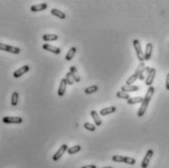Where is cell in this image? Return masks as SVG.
<instances>
[{
  "instance_id": "obj_5",
  "label": "cell",
  "mask_w": 169,
  "mask_h": 168,
  "mask_svg": "<svg viewBox=\"0 0 169 168\" xmlns=\"http://www.w3.org/2000/svg\"><path fill=\"white\" fill-rule=\"evenodd\" d=\"M2 121L6 124H21L23 123V118L20 116H5L2 118Z\"/></svg>"
},
{
  "instance_id": "obj_30",
  "label": "cell",
  "mask_w": 169,
  "mask_h": 168,
  "mask_svg": "<svg viewBox=\"0 0 169 168\" xmlns=\"http://www.w3.org/2000/svg\"><path fill=\"white\" fill-rule=\"evenodd\" d=\"M81 168H97V166H96V165H92V164H91V165H85V166H82Z\"/></svg>"
},
{
  "instance_id": "obj_29",
  "label": "cell",
  "mask_w": 169,
  "mask_h": 168,
  "mask_svg": "<svg viewBox=\"0 0 169 168\" xmlns=\"http://www.w3.org/2000/svg\"><path fill=\"white\" fill-rule=\"evenodd\" d=\"M165 87H166V89L169 91V73H167V75H166V82H165Z\"/></svg>"
},
{
  "instance_id": "obj_31",
  "label": "cell",
  "mask_w": 169,
  "mask_h": 168,
  "mask_svg": "<svg viewBox=\"0 0 169 168\" xmlns=\"http://www.w3.org/2000/svg\"><path fill=\"white\" fill-rule=\"evenodd\" d=\"M102 168H112L111 166H105V167H102Z\"/></svg>"
},
{
  "instance_id": "obj_27",
  "label": "cell",
  "mask_w": 169,
  "mask_h": 168,
  "mask_svg": "<svg viewBox=\"0 0 169 168\" xmlns=\"http://www.w3.org/2000/svg\"><path fill=\"white\" fill-rule=\"evenodd\" d=\"M84 128H85L86 130L91 131V132H94L96 130V126L93 125L92 123H90V122H85V123H84Z\"/></svg>"
},
{
  "instance_id": "obj_26",
  "label": "cell",
  "mask_w": 169,
  "mask_h": 168,
  "mask_svg": "<svg viewBox=\"0 0 169 168\" xmlns=\"http://www.w3.org/2000/svg\"><path fill=\"white\" fill-rule=\"evenodd\" d=\"M97 90H98V86L92 85V86H89V87H87V88H85L84 92H85V94H92L94 92H96Z\"/></svg>"
},
{
  "instance_id": "obj_23",
  "label": "cell",
  "mask_w": 169,
  "mask_h": 168,
  "mask_svg": "<svg viewBox=\"0 0 169 168\" xmlns=\"http://www.w3.org/2000/svg\"><path fill=\"white\" fill-rule=\"evenodd\" d=\"M18 102H19V93L14 92L11 97V105L13 107H16L18 105Z\"/></svg>"
},
{
  "instance_id": "obj_24",
  "label": "cell",
  "mask_w": 169,
  "mask_h": 168,
  "mask_svg": "<svg viewBox=\"0 0 169 168\" xmlns=\"http://www.w3.org/2000/svg\"><path fill=\"white\" fill-rule=\"evenodd\" d=\"M138 78H139L138 73H134V74L131 75L127 80H126V85H132V84L134 83Z\"/></svg>"
},
{
  "instance_id": "obj_3",
  "label": "cell",
  "mask_w": 169,
  "mask_h": 168,
  "mask_svg": "<svg viewBox=\"0 0 169 168\" xmlns=\"http://www.w3.org/2000/svg\"><path fill=\"white\" fill-rule=\"evenodd\" d=\"M133 46H134V49H135L136 54H137V57H138L140 63H142V62L145 61V58H144V53H143L142 47H141L140 41H139L138 39H134V40H133Z\"/></svg>"
},
{
  "instance_id": "obj_22",
  "label": "cell",
  "mask_w": 169,
  "mask_h": 168,
  "mask_svg": "<svg viewBox=\"0 0 169 168\" xmlns=\"http://www.w3.org/2000/svg\"><path fill=\"white\" fill-rule=\"evenodd\" d=\"M81 150V147L79 145H76V146H73L72 148H69L68 149V153L69 155H75V153H77L78 152H80Z\"/></svg>"
},
{
  "instance_id": "obj_25",
  "label": "cell",
  "mask_w": 169,
  "mask_h": 168,
  "mask_svg": "<svg viewBox=\"0 0 169 168\" xmlns=\"http://www.w3.org/2000/svg\"><path fill=\"white\" fill-rule=\"evenodd\" d=\"M117 97L120 98V99H124V100H126V101H128V100L130 99L129 94L123 92V91H119V92H117Z\"/></svg>"
},
{
  "instance_id": "obj_10",
  "label": "cell",
  "mask_w": 169,
  "mask_h": 168,
  "mask_svg": "<svg viewBox=\"0 0 169 168\" xmlns=\"http://www.w3.org/2000/svg\"><path fill=\"white\" fill-rule=\"evenodd\" d=\"M42 48H43L44 50L49 51V52H51V53H54V54H56V55L61 54V49L58 48V47L53 46V45H50V44H47V43H46V44H43Z\"/></svg>"
},
{
  "instance_id": "obj_8",
  "label": "cell",
  "mask_w": 169,
  "mask_h": 168,
  "mask_svg": "<svg viewBox=\"0 0 169 168\" xmlns=\"http://www.w3.org/2000/svg\"><path fill=\"white\" fill-rule=\"evenodd\" d=\"M29 71H30V66L24 65V66H21L19 69H17V71H14L13 76H14L15 78H19V77H21V76H22L23 74H24V73H27Z\"/></svg>"
},
{
  "instance_id": "obj_1",
  "label": "cell",
  "mask_w": 169,
  "mask_h": 168,
  "mask_svg": "<svg viewBox=\"0 0 169 168\" xmlns=\"http://www.w3.org/2000/svg\"><path fill=\"white\" fill-rule=\"evenodd\" d=\"M154 88L153 86H150L149 89H148V91H147V93H146V96L144 97V100H143L142 105H141V107L138 111V113H137L139 117H142L143 115L145 114L147 108H148V106H149L151 100H152V97L154 95Z\"/></svg>"
},
{
  "instance_id": "obj_11",
  "label": "cell",
  "mask_w": 169,
  "mask_h": 168,
  "mask_svg": "<svg viewBox=\"0 0 169 168\" xmlns=\"http://www.w3.org/2000/svg\"><path fill=\"white\" fill-rule=\"evenodd\" d=\"M153 49L154 46L152 43H148L146 46V51L144 53V58H145V61H149L151 58H152V54H153Z\"/></svg>"
},
{
  "instance_id": "obj_14",
  "label": "cell",
  "mask_w": 169,
  "mask_h": 168,
  "mask_svg": "<svg viewBox=\"0 0 169 168\" xmlns=\"http://www.w3.org/2000/svg\"><path fill=\"white\" fill-rule=\"evenodd\" d=\"M139 90V86H135V85H123L121 87V91L125 93H128V92H136V91Z\"/></svg>"
},
{
  "instance_id": "obj_7",
  "label": "cell",
  "mask_w": 169,
  "mask_h": 168,
  "mask_svg": "<svg viewBox=\"0 0 169 168\" xmlns=\"http://www.w3.org/2000/svg\"><path fill=\"white\" fill-rule=\"evenodd\" d=\"M153 155H154V150H148L145 157H144L142 163H141V167H142V168H147L148 166H149V163L151 161V159H152Z\"/></svg>"
},
{
  "instance_id": "obj_18",
  "label": "cell",
  "mask_w": 169,
  "mask_h": 168,
  "mask_svg": "<svg viewBox=\"0 0 169 168\" xmlns=\"http://www.w3.org/2000/svg\"><path fill=\"white\" fill-rule=\"evenodd\" d=\"M51 14L53 16H55V17H57V18H59V19H62V20H65L66 19V14L64 13V12H62V11H60V10H58V9H54L53 8L52 10H51Z\"/></svg>"
},
{
  "instance_id": "obj_16",
  "label": "cell",
  "mask_w": 169,
  "mask_h": 168,
  "mask_svg": "<svg viewBox=\"0 0 169 168\" xmlns=\"http://www.w3.org/2000/svg\"><path fill=\"white\" fill-rule=\"evenodd\" d=\"M115 111H117V108H115L114 106L108 107V108H103V110H101L100 114L103 115V116H106V115H108L110 113H114Z\"/></svg>"
},
{
  "instance_id": "obj_12",
  "label": "cell",
  "mask_w": 169,
  "mask_h": 168,
  "mask_svg": "<svg viewBox=\"0 0 169 168\" xmlns=\"http://www.w3.org/2000/svg\"><path fill=\"white\" fill-rule=\"evenodd\" d=\"M68 85L66 83V78H62L61 82H60V86H59V89H58V95L59 97H63L65 95V92H66V87Z\"/></svg>"
},
{
  "instance_id": "obj_28",
  "label": "cell",
  "mask_w": 169,
  "mask_h": 168,
  "mask_svg": "<svg viewBox=\"0 0 169 168\" xmlns=\"http://www.w3.org/2000/svg\"><path fill=\"white\" fill-rule=\"evenodd\" d=\"M66 83H68L69 85H72L73 82H75V80H73L72 76V74H70L69 71L66 74Z\"/></svg>"
},
{
  "instance_id": "obj_6",
  "label": "cell",
  "mask_w": 169,
  "mask_h": 168,
  "mask_svg": "<svg viewBox=\"0 0 169 168\" xmlns=\"http://www.w3.org/2000/svg\"><path fill=\"white\" fill-rule=\"evenodd\" d=\"M68 149H69V147H68V145H66V144L62 145L61 148H60V149L57 150V152H56L55 155H53L52 159L54 160V161H57V160H59V159L63 156V155L65 153V152H68Z\"/></svg>"
},
{
  "instance_id": "obj_9",
  "label": "cell",
  "mask_w": 169,
  "mask_h": 168,
  "mask_svg": "<svg viewBox=\"0 0 169 168\" xmlns=\"http://www.w3.org/2000/svg\"><path fill=\"white\" fill-rule=\"evenodd\" d=\"M156 69H154V68L151 69V71L146 77V81H145L147 86H152V84H153L154 80V77H156Z\"/></svg>"
},
{
  "instance_id": "obj_19",
  "label": "cell",
  "mask_w": 169,
  "mask_h": 168,
  "mask_svg": "<svg viewBox=\"0 0 169 168\" xmlns=\"http://www.w3.org/2000/svg\"><path fill=\"white\" fill-rule=\"evenodd\" d=\"M76 47H72L69 50V52L68 53H66V61H70L72 60V59L73 58V56L75 55V53H76Z\"/></svg>"
},
{
  "instance_id": "obj_20",
  "label": "cell",
  "mask_w": 169,
  "mask_h": 168,
  "mask_svg": "<svg viewBox=\"0 0 169 168\" xmlns=\"http://www.w3.org/2000/svg\"><path fill=\"white\" fill-rule=\"evenodd\" d=\"M42 39L44 41H54V40H57L58 39V35L57 34H43L42 36Z\"/></svg>"
},
{
  "instance_id": "obj_17",
  "label": "cell",
  "mask_w": 169,
  "mask_h": 168,
  "mask_svg": "<svg viewBox=\"0 0 169 168\" xmlns=\"http://www.w3.org/2000/svg\"><path fill=\"white\" fill-rule=\"evenodd\" d=\"M69 72H70V74H72V78L75 82H80V77H79L78 72H77V69H76L75 66H70Z\"/></svg>"
},
{
  "instance_id": "obj_21",
  "label": "cell",
  "mask_w": 169,
  "mask_h": 168,
  "mask_svg": "<svg viewBox=\"0 0 169 168\" xmlns=\"http://www.w3.org/2000/svg\"><path fill=\"white\" fill-rule=\"evenodd\" d=\"M144 100L143 97H134V98H130V99L127 101V104L128 105H134V104H138V103H141L142 104Z\"/></svg>"
},
{
  "instance_id": "obj_4",
  "label": "cell",
  "mask_w": 169,
  "mask_h": 168,
  "mask_svg": "<svg viewBox=\"0 0 169 168\" xmlns=\"http://www.w3.org/2000/svg\"><path fill=\"white\" fill-rule=\"evenodd\" d=\"M0 50L9 52V53H12V54H20L21 53V49L19 47L7 45L4 43H1V42H0Z\"/></svg>"
},
{
  "instance_id": "obj_13",
  "label": "cell",
  "mask_w": 169,
  "mask_h": 168,
  "mask_svg": "<svg viewBox=\"0 0 169 168\" xmlns=\"http://www.w3.org/2000/svg\"><path fill=\"white\" fill-rule=\"evenodd\" d=\"M48 5L46 3H40V4H35L30 7V11L31 12H40L43 11V10L47 9Z\"/></svg>"
},
{
  "instance_id": "obj_15",
  "label": "cell",
  "mask_w": 169,
  "mask_h": 168,
  "mask_svg": "<svg viewBox=\"0 0 169 168\" xmlns=\"http://www.w3.org/2000/svg\"><path fill=\"white\" fill-rule=\"evenodd\" d=\"M91 116L93 117V120L95 122V124H96V126H101L102 125V120L100 118V115L96 111H91Z\"/></svg>"
},
{
  "instance_id": "obj_2",
  "label": "cell",
  "mask_w": 169,
  "mask_h": 168,
  "mask_svg": "<svg viewBox=\"0 0 169 168\" xmlns=\"http://www.w3.org/2000/svg\"><path fill=\"white\" fill-rule=\"evenodd\" d=\"M111 159H112V161H114V162H122V163L130 164V165H133V164L136 163V160L134 158H132V157H128V156L114 155Z\"/></svg>"
}]
</instances>
